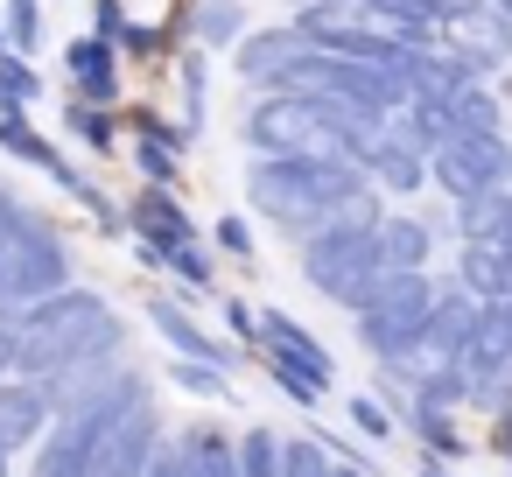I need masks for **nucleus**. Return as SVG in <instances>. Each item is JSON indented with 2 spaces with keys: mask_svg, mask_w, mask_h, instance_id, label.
I'll list each match as a JSON object with an SVG mask.
<instances>
[{
  "mask_svg": "<svg viewBox=\"0 0 512 477\" xmlns=\"http://www.w3.org/2000/svg\"><path fill=\"white\" fill-rule=\"evenodd\" d=\"M134 386H141V379H134ZM134 386H127V393H134ZM106 414H113V400H106V407H85V414L50 421V435H43V449H36V477H85V470H92V456H99Z\"/></svg>",
  "mask_w": 512,
  "mask_h": 477,
  "instance_id": "obj_10",
  "label": "nucleus"
},
{
  "mask_svg": "<svg viewBox=\"0 0 512 477\" xmlns=\"http://www.w3.org/2000/svg\"><path fill=\"white\" fill-rule=\"evenodd\" d=\"M225 316H232V330H239V337H253V330H260V316H253L246 302H225Z\"/></svg>",
  "mask_w": 512,
  "mask_h": 477,
  "instance_id": "obj_39",
  "label": "nucleus"
},
{
  "mask_svg": "<svg viewBox=\"0 0 512 477\" xmlns=\"http://www.w3.org/2000/svg\"><path fill=\"white\" fill-rule=\"evenodd\" d=\"M246 148L253 155H316V162H351L344 155V141L330 134V120H323V106H309V99H288V92H267L253 113H246Z\"/></svg>",
  "mask_w": 512,
  "mask_h": 477,
  "instance_id": "obj_4",
  "label": "nucleus"
},
{
  "mask_svg": "<svg viewBox=\"0 0 512 477\" xmlns=\"http://www.w3.org/2000/svg\"><path fill=\"white\" fill-rule=\"evenodd\" d=\"M71 127H78L85 141H99V148H113V120H106L99 106H85V99H78V106H71Z\"/></svg>",
  "mask_w": 512,
  "mask_h": 477,
  "instance_id": "obj_32",
  "label": "nucleus"
},
{
  "mask_svg": "<svg viewBox=\"0 0 512 477\" xmlns=\"http://www.w3.org/2000/svg\"><path fill=\"white\" fill-rule=\"evenodd\" d=\"M260 344H267V365H274V379H281V393L288 400H302V407H316L323 393H330V351L295 323V316H281V309H267L260 316V330H253Z\"/></svg>",
  "mask_w": 512,
  "mask_h": 477,
  "instance_id": "obj_8",
  "label": "nucleus"
},
{
  "mask_svg": "<svg viewBox=\"0 0 512 477\" xmlns=\"http://www.w3.org/2000/svg\"><path fill=\"white\" fill-rule=\"evenodd\" d=\"M15 218H22V204H15V190H0V246H8V232H15Z\"/></svg>",
  "mask_w": 512,
  "mask_h": 477,
  "instance_id": "obj_38",
  "label": "nucleus"
},
{
  "mask_svg": "<svg viewBox=\"0 0 512 477\" xmlns=\"http://www.w3.org/2000/svg\"><path fill=\"white\" fill-rule=\"evenodd\" d=\"M176 449H183V477H239V442L225 428H211V421L183 428Z\"/></svg>",
  "mask_w": 512,
  "mask_h": 477,
  "instance_id": "obj_16",
  "label": "nucleus"
},
{
  "mask_svg": "<svg viewBox=\"0 0 512 477\" xmlns=\"http://www.w3.org/2000/svg\"><path fill=\"white\" fill-rule=\"evenodd\" d=\"M15 43V57H29L36 43H43V15H36V0H8V29H0Z\"/></svg>",
  "mask_w": 512,
  "mask_h": 477,
  "instance_id": "obj_27",
  "label": "nucleus"
},
{
  "mask_svg": "<svg viewBox=\"0 0 512 477\" xmlns=\"http://www.w3.org/2000/svg\"><path fill=\"white\" fill-rule=\"evenodd\" d=\"M127 225L148 239V253H169V246H190V239H197V225L183 218V204H176L169 190H148V197H134Z\"/></svg>",
  "mask_w": 512,
  "mask_h": 477,
  "instance_id": "obj_13",
  "label": "nucleus"
},
{
  "mask_svg": "<svg viewBox=\"0 0 512 477\" xmlns=\"http://www.w3.org/2000/svg\"><path fill=\"white\" fill-rule=\"evenodd\" d=\"M435 113H442V134H498V106H491V92H477V85L449 92Z\"/></svg>",
  "mask_w": 512,
  "mask_h": 477,
  "instance_id": "obj_19",
  "label": "nucleus"
},
{
  "mask_svg": "<svg viewBox=\"0 0 512 477\" xmlns=\"http://www.w3.org/2000/svg\"><path fill=\"white\" fill-rule=\"evenodd\" d=\"M407 421L421 428V442H428V456H435V463H442V456H463V442H456V428H449V421H442L435 407H407Z\"/></svg>",
  "mask_w": 512,
  "mask_h": 477,
  "instance_id": "obj_26",
  "label": "nucleus"
},
{
  "mask_svg": "<svg viewBox=\"0 0 512 477\" xmlns=\"http://www.w3.org/2000/svg\"><path fill=\"white\" fill-rule=\"evenodd\" d=\"M435 281L428 274H379V288H372V302L358 309V330H365V344L393 365L414 337H421V323H428V309H435Z\"/></svg>",
  "mask_w": 512,
  "mask_h": 477,
  "instance_id": "obj_6",
  "label": "nucleus"
},
{
  "mask_svg": "<svg viewBox=\"0 0 512 477\" xmlns=\"http://www.w3.org/2000/svg\"><path fill=\"white\" fill-rule=\"evenodd\" d=\"M337 463H330V449L316 442V435H302V442H281V477H330Z\"/></svg>",
  "mask_w": 512,
  "mask_h": 477,
  "instance_id": "obj_25",
  "label": "nucleus"
},
{
  "mask_svg": "<svg viewBox=\"0 0 512 477\" xmlns=\"http://www.w3.org/2000/svg\"><path fill=\"white\" fill-rule=\"evenodd\" d=\"M428 246H435L428 218H379V232H372V253H379L386 274H421L428 267Z\"/></svg>",
  "mask_w": 512,
  "mask_h": 477,
  "instance_id": "obj_14",
  "label": "nucleus"
},
{
  "mask_svg": "<svg viewBox=\"0 0 512 477\" xmlns=\"http://www.w3.org/2000/svg\"><path fill=\"white\" fill-rule=\"evenodd\" d=\"M15 337H22L15 379H50V372H64V365L113 358L127 330H120V316H113L92 288H64V295L36 302V309L15 323Z\"/></svg>",
  "mask_w": 512,
  "mask_h": 477,
  "instance_id": "obj_1",
  "label": "nucleus"
},
{
  "mask_svg": "<svg viewBox=\"0 0 512 477\" xmlns=\"http://www.w3.org/2000/svg\"><path fill=\"white\" fill-rule=\"evenodd\" d=\"M365 190V169L358 162H316V155H260L253 176H246V197L260 218H274L288 239H309L323 232V218Z\"/></svg>",
  "mask_w": 512,
  "mask_h": 477,
  "instance_id": "obj_2",
  "label": "nucleus"
},
{
  "mask_svg": "<svg viewBox=\"0 0 512 477\" xmlns=\"http://www.w3.org/2000/svg\"><path fill=\"white\" fill-rule=\"evenodd\" d=\"M43 428H50V407L36 379H0V449H29Z\"/></svg>",
  "mask_w": 512,
  "mask_h": 477,
  "instance_id": "obj_12",
  "label": "nucleus"
},
{
  "mask_svg": "<svg viewBox=\"0 0 512 477\" xmlns=\"http://www.w3.org/2000/svg\"><path fill=\"white\" fill-rule=\"evenodd\" d=\"M141 372L113 351V358H92V365H64V372H50V379H36V393H43V407H50V421H64V414H85V407H106V400H120L127 386H134Z\"/></svg>",
  "mask_w": 512,
  "mask_h": 477,
  "instance_id": "obj_9",
  "label": "nucleus"
},
{
  "mask_svg": "<svg viewBox=\"0 0 512 477\" xmlns=\"http://www.w3.org/2000/svg\"><path fill=\"white\" fill-rule=\"evenodd\" d=\"M302 274L337 302V309H365L372 288H379V253H372V232H309L302 239Z\"/></svg>",
  "mask_w": 512,
  "mask_h": 477,
  "instance_id": "obj_5",
  "label": "nucleus"
},
{
  "mask_svg": "<svg viewBox=\"0 0 512 477\" xmlns=\"http://www.w3.org/2000/svg\"><path fill=\"white\" fill-rule=\"evenodd\" d=\"M0 477H8V449H0Z\"/></svg>",
  "mask_w": 512,
  "mask_h": 477,
  "instance_id": "obj_44",
  "label": "nucleus"
},
{
  "mask_svg": "<svg viewBox=\"0 0 512 477\" xmlns=\"http://www.w3.org/2000/svg\"><path fill=\"white\" fill-rule=\"evenodd\" d=\"M148 316H155V330L176 344V358H197V365H218V372H225V358H232V351H225L218 337H204V330H197V323H190L176 302H155Z\"/></svg>",
  "mask_w": 512,
  "mask_h": 477,
  "instance_id": "obj_18",
  "label": "nucleus"
},
{
  "mask_svg": "<svg viewBox=\"0 0 512 477\" xmlns=\"http://www.w3.org/2000/svg\"><path fill=\"white\" fill-rule=\"evenodd\" d=\"M456 232H463V239H491V246L512 253V190L463 197V204H456Z\"/></svg>",
  "mask_w": 512,
  "mask_h": 477,
  "instance_id": "obj_17",
  "label": "nucleus"
},
{
  "mask_svg": "<svg viewBox=\"0 0 512 477\" xmlns=\"http://www.w3.org/2000/svg\"><path fill=\"white\" fill-rule=\"evenodd\" d=\"M141 169L155 176V190H169V183L183 176V169H176V148H169V141H141Z\"/></svg>",
  "mask_w": 512,
  "mask_h": 477,
  "instance_id": "obj_31",
  "label": "nucleus"
},
{
  "mask_svg": "<svg viewBox=\"0 0 512 477\" xmlns=\"http://www.w3.org/2000/svg\"><path fill=\"white\" fill-rule=\"evenodd\" d=\"M421 477H449V470H442V463H435V456H428V463H421Z\"/></svg>",
  "mask_w": 512,
  "mask_h": 477,
  "instance_id": "obj_42",
  "label": "nucleus"
},
{
  "mask_svg": "<svg viewBox=\"0 0 512 477\" xmlns=\"http://www.w3.org/2000/svg\"><path fill=\"white\" fill-rule=\"evenodd\" d=\"M428 176L463 204L484 190H512V141L505 134H442L428 155Z\"/></svg>",
  "mask_w": 512,
  "mask_h": 477,
  "instance_id": "obj_7",
  "label": "nucleus"
},
{
  "mask_svg": "<svg viewBox=\"0 0 512 477\" xmlns=\"http://www.w3.org/2000/svg\"><path fill=\"white\" fill-rule=\"evenodd\" d=\"M15 358H22V337L15 323H0V379H15Z\"/></svg>",
  "mask_w": 512,
  "mask_h": 477,
  "instance_id": "obj_36",
  "label": "nucleus"
},
{
  "mask_svg": "<svg viewBox=\"0 0 512 477\" xmlns=\"http://www.w3.org/2000/svg\"><path fill=\"white\" fill-rule=\"evenodd\" d=\"M141 477H183V449H176V435H162L155 442V456H148V470Z\"/></svg>",
  "mask_w": 512,
  "mask_h": 477,
  "instance_id": "obj_33",
  "label": "nucleus"
},
{
  "mask_svg": "<svg viewBox=\"0 0 512 477\" xmlns=\"http://www.w3.org/2000/svg\"><path fill=\"white\" fill-rule=\"evenodd\" d=\"M148 260H162L169 274H183L190 288H211V260H204V246L190 239V246H169V253H148Z\"/></svg>",
  "mask_w": 512,
  "mask_h": 477,
  "instance_id": "obj_28",
  "label": "nucleus"
},
{
  "mask_svg": "<svg viewBox=\"0 0 512 477\" xmlns=\"http://www.w3.org/2000/svg\"><path fill=\"white\" fill-rule=\"evenodd\" d=\"M379 218H386V211H379V190L365 183V190H351V197L323 218V232H379Z\"/></svg>",
  "mask_w": 512,
  "mask_h": 477,
  "instance_id": "obj_22",
  "label": "nucleus"
},
{
  "mask_svg": "<svg viewBox=\"0 0 512 477\" xmlns=\"http://www.w3.org/2000/svg\"><path fill=\"white\" fill-rule=\"evenodd\" d=\"M239 477H281V435L274 428H246L239 435Z\"/></svg>",
  "mask_w": 512,
  "mask_h": 477,
  "instance_id": "obj_23",
  "label": "nucleus"
},
{
  "mask_svg": "<svg viewBox=\"0 0 512 477\" xmlns=\"http://www.w3.org/2000/svg\"><path fill=\"white\" fill-rule=\"evenodd\" d=\"M64 288H71V253L57 239V225L22 204L8 246H0V323H22L36 302H50Z\"/></svg>",
  "mask_w": 512,
  "mask_h": 477,
  "instance_id": "obj_3",
  "label": "nucleus"
},
{
  "mask_svg": "<svg viewBox=\"0 0 512 477\" xmlns=\"http://www.w3.org/2000/svg\"><path fill=\"white\" fill-rule=\"evenodd\" d=\"M498 449L512 456V407H498Z\"/></svg>",
  "mask_w": 512,
  "mask_h": 477,
  "instance_id": "obj_40",
  "label": "nucleus"
},
{
  "mask_svg": "<svg viewBox=\"0 0 512 477\" xmlns=\"http://www.w3.org/2000/svg\"><path fill=\"white\" fill-rule=\"evenodd\" d=\"M0 50H8V36H0Z\"/></svg>",
  "mask_w": 512,
  "mask_h": 477,
  "instance_id": "obj_45",
  "label": "nucleus"
},
{
  "mask_svg": "<svg viewBox=\"0 0 512 477\" xmlns=\"http://www.w3.org/2000/svg\"><path fill=\"white\" fill-rule=\"evenodd\" d=\"M127 36V8L120 0H99V43H120Z\"/></svg>",
  "mask_w": 512,
  "mask_h": 477,
  "instance_id": "obj_34",
  "label": "nucleus"
},
{
  "mask_svg": "<svg viewBox=\"0 0 512 477\" xmlns=\"http://www.w3.org/2000/svg\"><path fill=\"white\" fill-rule=\"evenodd\" d=\"M190 29H197V43H239L246 15H239V0H204V8L190 15Z\"/></svg>",
  "mask_w": 512,
  "mask_h": 477,
  "instance_id": "obj_24",
  "label": "nucleus"
},
{
  "mask_svg": "<svg viewBox=\"0 0 512 477\" xmlns=\"http://www.w3.org/2000/svg\"><path fill=\"white\" fill-rule=\"evenodd\" d=\"M218 246H225V253H239V260H246V253H253V232H246V225H239V218H218Z\"/></svg>",
  "mask_w": 512,
  "mask_h": 477,
  "instance_id": "obj_35",
  "label": "nucleus"
},
{
  "mask_svg": "<svg viewBox=\"0 0 512 477\" xmlns=\"http://www.w3.org/2000/svg\"><path fill=\"white\" fill-rule=\"evenodd\" d=\"M365 169H379V183H386V190H414V183L428 176V162H421V155H407V148H393L386 134H379V148H372V162H365Z\"/></svg>",
  "mask_w": 512,
  "mask_h": 477,
  "instance_id": "obj_21",
  "label": "nucleus"
},
{
  "mask_svg": "<svg viewBox=\"0 0 512 477\" xmlns=\"http://www.w3.org/2000/svg\"><path fill=\"white\" fill-rule=\"evenodd\" d=\"M351 421H358V428H365V435H386V414H379V407H372V400H351Z\"/></svg>",
  "mask_w": 512,
  "mask_h": 477,
  "instance_id": "obj_37",
  "label": "nucleus"
},
{
  "mask_svg": "<svg viewBox=\"0 0 512 477\" xmlns=\"http://www.w3.org/2000/svg\"><path fill=\"white\" fill-rule=\"evenodd\" d=\"M302 57H309V43L295 36V22H288V29H260V36H246V43H239V78H253V85H267V92H274Z\"/></svg>",
  "mask_w": 512,
  "mask_h": 477,
  "instance_id": "obj_11",
  "label": "nucleus"
},
{
  "mask_svg": "<svg viewBox=\"0 0 512 477\" xmlns=\"http://www.w3.org/2000/svg\"><path fill=\"white\" fill-rule=\"evenodd\" d=\"M176 386L211 400V393H225V372H218V365H197V358H176Z\"/></svg>",
  "mask_w": 512,
  "mask_h": 477,
  "instance_id": "obj_30",
  "label": "nucleus"
},
{
  "mask_svg": "<svg viewBox=\"0 0 512 477\" xmlns=\"http://www.w3.org/2000/svg\"><path fill=\"white\" fill-rule=\"evenodd\" d=\"M0 92H8L15 106H29V99H36V71H29L15 50H0Z\"/></svg>",
  "mask_w": 512,
  "mask_h": 477,
  "instance_id": "obj_29",
  "label": "nucleus"
},
{
  "mask_svg": "<svg viewBox=\"0 0 512 477\" xmlns=\"http://www.w3.org/2000/svg\"><path fill=\"white\" fill-rule=\"evenodd\" d=\"M330 477H365V470H358V463H351V470H330Z\"/></svg>",
  "mask_w": 512,
  "mask_h": 477,
  "instance_id": "obj_43",
  "label": "nucleus"
},
{
  "mask_svg": "<svg viewBox=\"0 0 512 477\" xmlns=\"http://www.w3.org/2000/svg\"><path fill=\"white\" fill-rule=\"evenodd\" d=\"M0 148H8V155H22L29 169H50V176L64 169V155H57V148H50V141H43V134L22 120V113H0Z\"/></svg>",
  "mask_w": 512,
  "mask_h": 477,
  "instance_id": "obj_20",
  "label": "nucleus"
},
{
  "mask_svg": "<svg viewBox=\"0 0 512 477\" xmlns=\"http://www.w3.org/2000/svg\"><path fill=\"white\" fill-rule=\"evenodd\" d=\"M64 71H71V85L85 92V106H106V99L120 92V64H113V43H99V36H78V43L64 50Z\"/></svg>",
  "mask_w": 512,
  "mask_h": 477,
  "instance_id": "obj_15",
  "label": "nucleus"
},
{
  "mask_svg": "<svg viewBox=\"0 0 512 477\" xmlns=\"http://www.w3.org/2000/svg\"><path fill=\"white\" fill-rule=\"evenodd\" d=\"M484 8H491V15H498V22L512 29V0H484Z\"/></svg>",
  "mask_w": 512,
  "mask_h": 477,
  "instance_id": "obj_41",
  "label": "nucleus"
}]
</instances>
